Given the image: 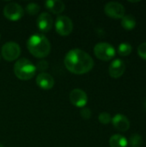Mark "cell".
Returning <instances> with one entry per match:
<instances>
[{"label":"cell","instance_id":"5bb4252c","mask_svg":"<svg viewBox=\"0 0 146 147\" xmlns=\"http://www.w3.org/2000/svg\"><path fill=\"white\" fill-rule=\"evenodd\" d=\"M46 8L53 14H60L65 10V5L60 0H47L45 3Z\"/></svg>","mask_w":146,"mask_h":147},{"label":"cell","instance_id":"d6986e66","mask_svg":"<svg viewBox=\"0 0 146 147\" xmlns=\"http://www.w3.org/2000/svg\"><path fill=\"white\" fill-rule=\"evenodd\" d=\"M40 7L35 3H30L26 6V11L30 16H34L39 13Z\"/></svg>","mask_w":146,"mask_h":147},{"label":"cell","instance_id":"6da1fadb","mask_svg":"<svg viewBox=\"0 0 146 147\" xmlns=\"http://www.w3.org/2000/svg\"><path fill=\"white\" fill-rule=\"evenodd\" d=\"M64 62L69 71L77 75L85 74L90 71L94 67V60L92 57L79 48L69 51L65 57Z\"/></svg>","mask_w":146,"mask_h":147},{"label":"cell","instance_id":"4fadbf2b","mask_svg":"<svg viewBox=\"0 0 146 147\" xmlns=\"http://www.w3.org/2000/svg\"><path fill=\"white\" fill-rule=\"evenodd\" d=\"M36 84L40 89L44 90H49L54 86V79L50 74L42 72L37 76Z\"/></svg>","mask_w":146,"mask_h":147},{"label":"cell","instance_id":"7402d4cb","mask_svg":"<svg viewBox=\"0 0 146 147\" xmlns=\"http://www.w3.org/2000/svg\"><path fill=\"white\" fill-rule=\"evenodd\" d=\"M80 115L81 116L85 119V120H89L91 118V115H92V113H91V110L89 109H87V108H83L80 111Z\"/></svg>","mask_w":146,"mask_h":147},{"label":"cell","instance_id":"603a6c76","mask_svg":"<svg viewBox=\"0 0 146 147\" xmlns=\"http://www.w3.org/2000/svg\"><path fill=\"white\" fill-rule=\"evenodd\" d=\"M0 147H4V146H3L2 144H0Z\"/></svg>","mask_w":146,"mask_h":147},{"label":"cell","instance_id":"8992f818","mask_svg":"<svg viewBox=\"0 0 146 147\" xmlns=\"http://www.w3.org/2000/svg\"><path fill=\"white\" fill-rule=\"evenodd\" d=\"M2 56L7 61H14L21 54V48L20 46L14 42L9 41L6 42L2 47Z\"/></svg>","mask_w":146,"mask_h":147},{"label":"cell","instance_id":"d4e9b609","mask_svg":"<svg viewBox=\"0 0 146 147\" xmlns=\"http://www.w3.org/2000/svg\"><path fill=\"white\" fill-rule=\"evenodd\" d=\"M0 39H1V36H0Z\"/></svg>","mask_w":146,"mask_h":147},{"label":"cell","instance_id":"3957f363","mask_svg":"<svg viewBox=\"0 0 146 147\" xmlns=\"http://www.w3.org/2000/svg\"><path fill=\"white\" fill-rule=\"evenodd\" d=\"M36 66L27 59H20L14 65V73L21 80H29L36 72Z\"/></svg>","mask_w":146,"mask_h":147},{"label":"cell","instance_id":"2e32d148","mask_svg":"<svg viewBox=\"0 0 146 147\" xmlns=\"http://www.w3.org/2000/svg\"><path fill=\"white\" fill-rule=\"evenodd\" d=\"M121 26L126 30H133L136 27V19L132 15H125L121 18Z\"/></svg>","mask_w":146,"mask_h":147},{"label":"cell","instance_id":"e0dca14e","mask_svg":"<svg viewBox=\"0 0 146 147\" xmlns=\"http://www.w3.org/2000/svg\"><path fill=\"white\" fill-rule=\"evenodd\" d=\"M133 51V47L129 43H121L118 47V53L120 56H128Z\"/></svg>","mask_w":146,"mask_h":147},{"label":"cell","instance_id":"277c9868","mask_svg":"<svg viewBox=\"0 0 146 147\" xmlns=\"http://www.w3.org/2000/svg\"><path fill=\"white\" fill-rule=\"evenodd\" d=\"M94 53L97 59L102 61H109L114 58L116 51L111 44L107 42H100L95 46Z\"/></svg>","mask_w":146,"mask_h":147},{"label":"cell","instance_id":"52a82bcc","mask_svg":"<svg viewBox=\"0 0 146 147\" xmlns=\"http://www.w3.org/2000/svg\"><path fill=\"white\" fill-rule=\"evenodd\" d=\"M105 14L114 19H121L126 13L125 7L119 2H109L104 7Z\"/></svg>","mask_w":146,"mask_h":147},{"label":"cell","instance_id":"ffe728a7","mask_svg":"<svg viewBox=\"0 0 146 147\" xmlns=\"http://www.w3.org/2000/svg\"><path fill=\"white\" fill-rule=\"evenodd\" d=\"M98 120L99 121L103 124V125H108L112 121V116L110 115V114L107 113V112H102L98 116Z\"/></svg>","mask_w":146,"mask_h":147},{"label":"cell","instance_id":"ac0fdd59","mask_svg":"<svg viewBox=\"0 0 146 147\" xmlns=\"http://www.w3.org/2000/svg\"><path fill=\"white\" fill-rule=\"evenodd\" d=\"M143 144L142 136L138 134H133L130 136L129 139V145L131 147H140Z\"/></svg>","mask_w":146,"mask_h":147},{"label":"cell","instance_id":"30bf717a","mask_svg":"<svg viewBox=\"0 0 146 147\" xmlns=\"http://www.w3.org/2000/svg\"><path fill=\"white\" fill-rule=\"evenodd\" d=\"M126 71V65L122 59H116L109 65L108 73L113 78H119L123 76Z\"/></svg>","mask_w":146,"mask_h":147},{"label":"cell","instance_id":"cb8c5ba5","mask_svg":"<svg viewBox=\"0 0 146 147\" xmlns=\"http://www.w3.org/2000/svg\"><path fill=\"white\" fill-rule=\"evenodd\" d=\"M145 109H146V102H145Z\"/></svg>","mask_w":146,"mask_h":147},{"label":"cell","instance_id":"7c38bea8","mask_svg":"<svg viewBox=\"0 0 146 147\" xmlns=\"http://www.w3.org/2000/svg\"><path fill=\"white\" fill-rule=\"evenodd\" d=\"M111 122L114 128L120 132L125 133L130 128V121L126 115L122 114H117L114 117H112Z\"/></svg>","mask_w":146,"mask_h":147},{"label":"cell","instance_id":"ba28073f","mask_svg":"<svg viewBox=\"0 0 146 147\" xmlns=\"http://www.w3.org/2000/svg\"><path fill=\"white\" fill-rule=\"evenodd\" d=\"M23 9L16 3H9L3 8L4 16L10 21H18L23 16Z\"/></svg>","mask_w":146,"mask_h":147},{"label":"cell","instance_id":"5b68a950","mask_svg":"<svg viewBox=\"0 0 146 147\" xmlns=\"http://www.w3.org/2000/svg\"><path fill=\"white\" fill-rule=\"evenodd\" d=\"M55 29L59 35L67 36L73 30L72 21L66 16H59L55 22Z\"/></svg>","mask_w":146,"mask_h":147},{"label":"cell","instance_id":"9a60e30c","mask_svg":"<svg viewBox=\"0 0 146 147\" xmlns=\"http://www.w3.org/2000/svg\"><path fill=\"white\" fill-rule=\"evenodd\" d=\"M109 146L110 147H127L128 141L121 134H114L109 139Z\"/></svg>","mask_w":146,"mask_h":147},{"label":"cell","instance_id":"8fae6325","mask_svg":"<svg viewBox=\"0 0 146 147\" xmlns=\"http://www.w3.org/2000/svg\"><path fill=\"white\" fill-rule=\"evenodd\" d=\"M36 25L41 32L46 33L50 31L51 28H52V25H53L52 17L51 16L50 14L44 12L38 16L37 21H36Z\"/></svg>","mask_w":146,"mask_h":147},{"label":"cell","instance_id":"9c48e42d","mask_svg":"<svg viewBox=\"0 0 146 147\" xmlns=\"http://www.w3.org/2000/svg\"><path fill=\"white\" fill-rule=\"evenodd\" d=\"M70 102L77 108H83L88 102V96L81 89H74L69 95Z\"/></svg>","mask_w":146,"mask_h":147},{"label":"cell","instance_id":"7a4b0ae2","mask_svg":"<svg viewBox=\"0 0 146 147\" xmlns=\"http://www.w3.org/2000/svg\"><path fill=\"white\" fill-rule=\"evenodd\" d=\"M27 47L29 53L38 59H42L49 55L51 44L48 39L40 34L31 35L27 41Z\"/></svg>","mask_w":146,"mask_h":147},{"label":"cell","instance_id":"44dd1931","mask_svg":"<svg viewBox=\"0 0 146 147\" xmlns=\"http://www.w3.org/2000/svg\"><path fill=\"white\" fill-rule=\"evenodd\" d=\"M138 54L141 59L146 60V42H143L139 46V47H138Z\"/></svg>","mask_w":146,"mask_h":147}]
</instances>
